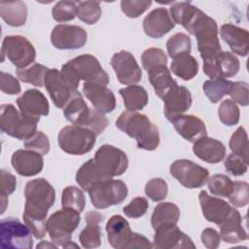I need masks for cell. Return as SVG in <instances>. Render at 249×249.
I'll return each mask as SVG.
<instances>
[{
	"mask_svg": "<svg viewBox=\"0 0 249 249\" xmlns=\"http://www.w3.org/2000/svg\"><path fill=\"white\" fill-rule=\"evenodd\" d=\"M240 68L239 59L230 52H222L217 58L219 77L231 78L235 76Z\"/></svg>",
	"mask_w": 249,
	"mask_h": 249,
	"instance_id": "36",
	"label": "cell"
},
{
	"mask_svg": "<svg viewBox=\"0 0 249 249\" xmlns=\"http://www.w3.org/2000/svg\"><path fill=\"white\" fill-rule=\"evenodd\" d=\"M1 53L3 56L2 61L6 55L18 69L26 68L34 62L36 57V51L33 45L20 35L6 36L2 43Z\"/></svg>",
	"mask_w": 249,
	"mask_h": 249,
	"instance_id": "9",
	"label": "cell"
},
{
	"mask_svg": "<svg viewBox=\"0 0 249 249\" xmlns=\"http://www.w3.org/2000/svg\"><path fill=\"white\" fill-rule=\"evenodd\" d=\"M218 115H219L220 121L224 124L228 126H231L236 124L239 122L240 112L235 102H233L231 99H226L222 101V103L220 104Z\"/></svg>",
	"mask_w": 249,
	"mask_h": 249,
	"instance_id": "43",
	"label": "cell"
},
{
	"mask_svg": "<svg viewBox=\"0 0 249 249\" xmlns=\"http://www.w3.org/2000/svg\"><path fill=\"white\" fill-rule=\"evenodd\" d=\"M86 222H102L103 221V215H101L97 211H89L85 216Z\"/></svg>",
	"mask_w": 249,
	"mask_h": 249,
	"instance_id": "57",
	"label": "cell"
},
{
	"mask_svg": "<svg viewBox=\"0 0 249 249\" xmlns=\"http://www.w3.org/2000/svg\"><path fill=\"white\" fill-rule=\"evenodd\" d=\"M37 124L23 116L13 104H2L0 107V127L9 136L26 140L37 132Z\"/></svg>",
	"mask_w": 249,
	"mask_h": 249,
	"instance_id": "5",
	"label": "cell"
},
{
	"mask_svg": "<svg viewBox=\"0 0 249 249\" xmlns=\"http://www.w3.org/2000/svg\"><path fill=\"white\" fill-rule=\"evenodd\" d=\"M148 72L149 81L153 86L156 94L162 99V97L168 92V90L177 83L171 77L170 70L166 65H158Z\"/></svg>",
	"mask_w": 249,
	"mask_h": 249,
	"instance_id": "29",
	"label": "cell"
},
{
	"mask_svg": "<svg viewBox=\"0 0 249 249\" xmlns=\"http://www.w3.org/2000/svg\"><path fill=\"white\" fill-rule=\"evenodd\" d=\"M198 199L204 218L218 226L222 225L234 209L229 202L219 197L209 196L206 191L199 192Z\"/></svg>",
	"mask_w": 249,
	"mask_h": 249,
	"instance_id": "17",
	"label": "cell"
},
{
	"mask_svg": "<svg viewBox=\"0 0 249 249\" xmlns=\"http://www.w3.org/2000/svg\"><path fill=\"white\" fill-rule=\"evenodd\" d=\"M111 65L119 82L123 85H135L142 78V70L129 52L116 53L111 58Z\"/></svg>",
	"mask_w": 249,
	"mask_h": 249,
	"instance_id": "14",
	"label": "cell"
},
{
	"mask_svg": "<svg viewBox=\"0 0 249 249\" xmlns=\"http://www.w3.org/2000/svg\"><path fill=\"white\" fill-rule=\"evenodd\" d=\"M116 126L135 139L139 149L153 151L160 144V133L157 125L144 114L126 110L116 121Z\"/></svg>",
	"mask_w": 249,
	"mask_h": 249,
	"instance_id": "2",
	"label": "cell"
},
{
	"mask_svg": "<svg viewBox=\"0 0 249 249\" xmlns=\"http://www.w3.org/2000/svg\"><path fill=\"white\" fill-rule=\"evenodd\" d=\"M87 226L80 233L79 240L82 247L89 249L100 246L101 231L99 222H87Z\"/></svg>",
	"mask_w": 249,
	"mask_h": 249,
	"instance_id": "39",
	"label": "cell"
},
{
	"mask_svg": "<svg viewBox=\"0 0 249 249\" xmlns=\"http://www.w3.org/2000/svg\"><path fill=\"white\" fill-rule=\"evenodd\" d=\"M152 5L151 0H139V1H122L121 9L123 13L130 18H138Z\"/></svg>",
	"mask_w": 249,
	"mask_h": 249,
	"instance_id": "49",
	"label": "cell"
},
{
	"mask_svg": "<svg viewBox=\"0 0 249 249\" xmlns=\"http://www.w3.org/2000/svg\"><path fill=\"white\" fill-rule=\"evenodd\" d=\"M201 242L206 248L209 249H215L218 248L221 242V236L220 233L212 229V228H206L203 230L201 233Z\"/></svg>",
	"mask_w": 249,
	"mask_h": 249,
	"instance_id": "55",
	"label": "cell"
},
{
	"mask_svg": "<svg viewBox=\"0 0 249 249\" xmlns=\"http://www.w3.org/2000/svg\"><path fill=\"white\" fill-rule=\"evenodd\" d=\"M221 38L229 45L233 53L246 56L249 51V34L244 28L231 23L223 24L220 28Z\"/></svg>",
	"mask_w": 249,
	"mask_h": 249,
	"instance_id": "24",
	"label": "cell"
},
{
	"mask_svg": "<svg viewBox=\"0 0 249 249\" xmlns=\"http://www.w3.org/2000/svg\"><path fill=\"white\" fill-rule=\"evenodd\" d=\"M61 206L63 208H71L78 212H83L86 206V198L84 193L75 186H68L62 191Z\"/></svg>",
	"mask_w": 249,
	"mask_h": 249,
	"instance_id": "35",
	"label": "cell"
},
{
	"mask_svg": "<svg viewBox=\"0 0 249 249\" xmlns=\"http://www.w3.org/2000/svg\"><path fill=\"white\" fill-rule=\"evenodd\" d=\"M124 99V107L127 111H138L143 109L149 100L146 89L138 85H130L119 90Z\"/></svg>",
	"mask_w": 249,
	"mask_h": 249,
	"instance_id": "30",
	"label": "cell"
},
{
	"mask_svg": "<svg viewBox=\"0 0 249 249\" xmlns=\"http://www.w3.org/2000/svg\"><path fill=\"white\" fill-rule=\"evenodd\" d=\"M1 214H3L6 210V207L8 205V196L9 195L13 194L16 190L17 186V180L16 177L10 173L9 171L2 169L1 170Z\"/></svg>",
	"mask_w": 249,
	"mask_h": 249,
	"instance_id": "46",
	"label": "cell"
},
{
	"mask_svg": "<svg viewBox=\"0 0 249 249\" xmlns=\"http://www.w3.org/2000/svg\"><path fill=\"white\" fill-rule=\"evenodd\" d=\"M229 94L233 102L241 106L249 104V88L246 82H234L231 84Z\"/></svg>",
	"mask_w": 249,
	"mask_h": 249,
	"instance_id": "51",
	"label": "cell"
},
{
	"mask_svg": "<svg viewBox=\"0 0 249 249\" xmlns=\"http://www.w3.org/2000/svg\"><path fill=\"white\" fill-rule=\"evenodd\" d=\"M80 212L63 208L53 213L47 221V231L50 238L58 247H63L71 241L72 233L80 224Z\"/></svg>",
	"mask_w": 249,
	"mask_h": 249,
	"instance_id": "4",
	"label": "cell"
},
{
	"mask_svg": "<svg viewBox=\"0 0 249 249\" xmlns=\"http://www.w3.org/2000/svg\"><path fill=\"white\" fill-rule=\"evenodd\" d=\"M170 69L173 74L184 81L193 79L198 72V63L196 59L189 53L179 54L173 58Z\"/></svg>",
	"mask_w": 249,
	"mask_h": 249,
	"instance_id": "32",
	"label": "cell"
},
{
	"mask_svg": "<svg viewBox=\"0 0 249 249\" xmlns=\"http://www.w3.org/2000/svg\"><path fill=\"white\" fill-rule=\"evenodd\" d=\"M175 26L168 11L165 8H157L151 11L143 20V30L151 38H160Z\"/></svg>",
	"mask_w": 249,
	"mask_h": 249,
	"instance_id": "22",
	"label": "cell"
},
{
	"mask_svg": "<svg viewBox=\"0 0 249 249\" xmlns=\"http://www.w3.org/2000/svg\"><path fill=\"white\" fill-rule=\"evenodd\" d=\"M24 223L33 235L41 239L47 232V215L55 200L53 187L44 178L30 180L24 188Z\"/></svg>",
	"mask_w": 249,
	"mask_h": 249,
	"instance_id": "1",
	"label": "cell"
},
{
	"mask_svg": "<svg viewBox=\"0 0 249 249\" xmlns=\"http://www.w3.org/2000/svg\"><path fill=\"white\" fill-rule=\"evenodd\" d=\"M43 155L31 150H17L11 159L12 166L18 174L24 177L35 176L44 166Z\"/></svg>",
	"mask_w": 249,
	"mask_h": 249,
	"instance_id": "18",
	"label": "cell"
},
{
	"mask_svg": "<svg viewBox=\"0 0 249 249\" xmlns=\"http://www.w3.org/2000/svg\"><path fill=\"white\" fill-rule=\"evenodd\" d=\"M107 125H108V120L104 116V114L96 111L95 109H91V113H90V117L89 120V124L87 125V128L94 132V134L97 136L101 132H103V130L107 127Z\"/></svg>",
	"mask_w": 249,
	"mask_h": 249,
	"instance_id": "54",
	"label": "cell"
},
{
	"mask_svg": "<svg viewBox=\"0 0 249 249\" xmlns=\"http://www.w3.org/2000/svg\"><path fill=\"white\" fill-rule=\"evenodd\" d=\"M44 86L53 104L60 109H63L69 100L78 92V90L73 89L63 80L60 75V71L55 68H49L45 76Z\"/></svg>",
	"mask_w": 249,
	"mask_h": 249,
	"instance_id": "15",
	"label": "cell"
},
{
	"mask_svg": "<svg viewBox=\"0 0 249 249\" xmlns=\"http://www.w3.org/2000/svg\"><path fill=\"white\" fill-rule=\"evenodd\" d=\"M220 236L228 243H237L247 239V233L241 224V215L234 208L230 217L219 226Z\"/></svg>",
	"mask_w": 249,
	"mask_h": 249,
	"instance_id": "27",
	"label": "cell"
},
{
	"mask_svg": "<svg viewBox=\"0 0 249 249\" xmlns=\"http://www.w3.org/2000/svg\"><path fill=\"white\" fill-rule=\"evenodd\" d=\"M32 231L26 224L10 217L2 219L0 223V236L2 248L31 249L33 247Z\"/></svg>",
	"mask_w": 249,
	"mask_h": 249,
	"instance_id": "8",
	"label": "cell"
},
{
	"mask_svg": "<svg viewBox=\"0 0 249 249\" xmlns=\"http://www.w3.org/2000/svg\"><path fill=\"white\" fill-rule=\"evenodd\" d=\"M154 235V247L160 249L196 248L193 240L176 225H162L158 227Z\"/></svg>",
	"mask_w": 249,
	"mask_h": 249,
	"instance_id": "13",
	"label": "cell"
},
{
	"mask_svg": "<svg viewBox=\"0 0 249 249\" xmlns=\"http://www.w3.org/2000/svg\"><path fill=\"white\" fill-rule=\"evenodd\" d=\"M79 80L102 86L109 84V76L100 65L98 59L89 53L81 54L67 62Z\"/></svg>",
	"mask_w": 249,
	"mask_h": 249,
	"instance_id": "11",
	"label": "cell"
},
{
	"mask_svg": "<svg viewBox=\"0 0 249 249\" xmlns=\"http://www.w3.org/2000/svg\"><path fill=\"white\" fill-rule=\"evenodd\" d=\"M230 149L232 154L241 157L248 162V136L245 128L239 126L230 139Z\"/></svg>",
	"mask_w": 249,
	"mask_h": 249,
	"instance_id": "40",
	"label": "cell"
},
{
	"mask_svg": "<svg viewBox=\"0 0 249 249\" xmlns=\"http://www.w3.org/2000/svg\"><path fill=\"white\" fill-rule=\"evenodd\" d=\"M102 11L99 2L96 1H78L77 17L87 24L96 23Z\"/></svg>",
	"mask_w": 249,
	"mask_h": 249,
	"instance_id": "37",
	"label": "cell"
},
{
	"mask_svg": "<svg viewBox=\"0 0 249 249\" xmlns=\"http://www.w3.org/2000/svg\"><path fill=\"white\" fill-rule=\"evenodd\" d=\"M231 84L232 82L223 77H218L213 80H207L203 83V91L212 103H217L225 95L229 94Z\"/></svg>",
	"mask_w": 249,
	"mask_h": 249,
	"instance_id": "33",
	"label": "cell"
},
{
	"mask_svg": "<svg viewBox=\"0 0 249 249\" xmlns=\"http://www.w3.org/2000/svg\"><path fill=\"white\" fill-rule=\"evenodd\" d=\"M170 174L188 189L200 188L209 178V172L206 168L185 159L173 161L170 165Z\"/></svg>",
	"mask_w": 249,
	"mask_h": 249,
	"instance_id": "10",
	"label": "cell"
},
{
	"mask_svg": "<svg viewBox=\"0 0 249 249\" xmlns=\"http://www.w3.org/2000/svg\"><path fill=\"white\" fill-rule=\"evenodd\" d=\"M141 62L144 69L149 71L158 65H166L167 56L161 49L149 48L143 52L141 55Z\"/></svg>",
	"mask_w": 249,
	"mask_h": 249,
	"instance_id": "44",
	"label": "cell"
},
{
	"mask_svg": "<svg viewBox=\"0 0 249 249\" xmlns=\"http://www.w3.org/2000/svg\"><path fill=\"white\" fill-rule=\"evenodd\" d=\"M88 34L86 30L77 25L58 24L53 28L51 42L58 50H77L85 46Z\"/></svg>",
	"mask_w": 249,
	"mask_h": 249,
	"instance_id": "12",
	"label": "cell"
},
{
	"mask_svg": "<svg viewBox=\"0 0 249 249\" xmlns=\"http://www.w3.org/2000/svg\"><path fill=\"white\" fill-rule=\"evenodd\" d=\"M167 184L161 178L151 179L145 186V194L153 201L163 200L167 196Z\"/></svg>",
	"mask_w": 249,
	"mask_h": 249,
	"instance_id": "47",
	"label": "cell"
},
{
	"mask_svg": "<svg viewBox=\"0 0 249 249\" xmlns=\"http://www.w3.org/2000/svg\"><path fill=\"white\" fill-rule=\"evenodd\" d=\"M180 218L179 207L172 202H160L154 209L151 217L153 229L162 225H176Z\"/></svg>",
	"mask_w": 249,
	"mask_h": 249,
	"instance_id": "31",
	"label": "cell"
},
{
	"mask_svg": "<svg viewBox=\"0 0 249 249\" xmlns=\"http://www.w3.org/2000/svg\"><path fill=\"white\" fill-rule=\"evenodd\" d=\"M49 70L48 67L39 63H33L31 66L18 69L17 70V77L19 81L27 84H31L35 87H43L45 82V76L47 71Z\"/></svg>",
	"mask_w": 249,
	"mask_h": 249,
	"instance_id": "34",
	"label": "cell"
},
{
	"mask_svg": "<svg viewBox=\"0 0 249 249\" xmlns=\"http://www.w3.org/2000/svg\"><path fill=\"white\" fill-rule=\"evenodd\" d=\"M168 121L173 124L176 131L189 142L194 143L207 135L204 123L196 116L179 114Z\"/></svg>",
	"mask_w": 249,
	"mask_h": 249,
	"instance_id": "19",
	"label": "cell"
},
{
	"mask_svg": "<svg viewBox=\"0 0 249 249\" xmlns=\"http://www.w3.org/2000/svg\"><path fill=\"white\" fill-rule=\"evenodd\" d=\"M230 202L235 207L246 206L249 202V185L244 181H234L232 190L228 196Z\"/></svg>",
	"mask_w": 249,
	"mask_h": 249,
	"instance_id": "45",
	"label": "cell"
},
{
	"mask_svg": "<svg viewBox=\"0 0 249 249\" xmlns=\"http://www.w3.org/2000/svg\"><path fill=\"white\" fill-rule=\"evenodd\" d=\"M88 193L96 209H105L123 202L127 196L128 191L123 181L109 179L93 184Z\"/></svg>",
	"mask_w": 249,
	"mask_h": 249,
	"instance_id": "7",
	"label": "cell"
},
{
	"mask_svg": "<svg viewBox=\"0 0 249 249\" xmlns=\"http://www.w3.org/2000/svg\"><path fill=\"white\" fill-rule=\"evenodd\" d=\"M107 237L110 245L116 249H129L133 233L128 222L121 215L112 216L106 224Z\"/></svg>",
	"mask_w": 249,
	"mask_h": 249,
	"instance_id": "20",
	"label": "cell"
},
{
	"mask_svg": "<svg viewBox=\"0 0 249 249\" xmlns=\"http://www.w3.org/2000/svg\"><path fill=\"white\" fill-rule=\"evenodd\" d=\"M207 181L208 190L214 196L228 197L232 190L233 182L225 174H214Z\"/></svg>",
	"mask_w": 249,
	"mask_h": 249,
	"instance_id": "41",
	"label": "cell"
},
{
	"mask_svg": "<svg viewBox=\"0 0 249 249\" xmlns=\"http://www.w3.org/2000/svg\"><path fill=\"white\" fill-rule=\"evenodd\" d=\"M77 9L78 2L76 1H59L52 10L53 18L57 22L72 20L77 17Z\"/></svg>",
	"mask_w": 249,
	"mask_h": 249,
	"instance_id": "42",
	"label": "cell"
},
{
	"mask_svg": "<svg viewBox=\"0 0 249 249\" xmlns=\"http://www.w3.org/2000/svg\"><path fill=\"white\" fill-rule=\"evenodd\" d=\"M153 247H154V245L144 235L137 233V232L133 233V237H132L129 249H131V248H153Z\"/></svg>",
	"mask_w": 249,
	"mask_h": 249,
	"instance_id": "56",
	"label": "cell"
},
{
	"mask_svg": "<svg viewBox=\"0 0 249 249\" xmlns=\"http://www.w3.org/2000/svg\"><path fill=\"white\" fill-rule=\"evenodd\" d=\"M91 108L88 106L82 94L78 91L63 108V114L72 124L86 127L89 124Z\"/></svg>",
	"mask_w": 249,
	"mask_h": 249,
	"instance_id": "26",
	"label": "cell"
},
{
	"mask_svg": "<svg viewBox=\"0 0 249 249\" xmlns=\"http://www.w3.org/2000/svg\"><path fill=\"white\" fill-rule=\"evenodd\" d=\"M17 104L23 116L36 122L40 121L41 116H47L50 111L48 99L43 92L36 89L24 91L17 99Z\"/></svg>",
	"mask_w": 249,
	"mask_h": 249,
	"instance_id": "16",
	"label": "cell"
},
{
	"mask_svg": "<svg viewBox=\"0 0 249 249\" xmlns=\"http://www.w3.org/2000/svg\"><path fill=\"white\" fill-rule=\"evenodd\" d=\"M24 147L41 155H47L51 145L48 136L43 131H37L30 138L24 140Z\"/></svg>",
	"mask_w": 249,
	"mask_h": 249,
	"instance_id": "48",
	"label": "cell"
},
{
	"mask_svg": "<svg viewBox=\"0 0 249 249\" xmlns=\"http://www.w3.org/2000/svg\"><path fill=\"white\" fill-rule=\"evenodd\" d=\"M191 38L185 33H176L172 35L166 42V50L171 58L179 54L189 53L192 51Z\"/></svg>",
	"mask_w": 249,
	"mask_h": 249,
	"instance_id": "38",
	"label": "cell"
},
{
	"mask_svg": "<svg viewBox=\"0 0 249 249\" xmlns=\"http://www.w3.org/2000/svg\"><path fill=\"white\" fill-rule=\"evenodd\" d=\"M96 135L89 128L78 125H66L59 130L58 145L62 151L70 155H84L91 151Z\"/></svg>",
	"mask_w": 249,
	"mask_h": 249,
	"instance_id": "6",
	"label": "cell"
},
{
	"mask_svg": "<svg viewBox=\"0 0 249 249\" xmlns=\"http://www.w3.org/2000/svg\"><path fill=\"white\" fill-rule=\"evenodd\" d=\"M148 207V200L143 196H137L134 197L127 205H125L123 208V211L126 217L137 219L147 212Z\"/></svg>",
	"mask_w": 249,
	"mask_h": 249,
	"instance_id": "50",
	"label": "cell"
},
{
	"mask_svg": "<svg viewBox=\"0 0 249 249\" xmlns=\"http://www.w3.org/2000/svg\"><path fill=\"white\" fill-rule=\"evenodd\" d=\"M0 16L10 26H22L27 18V6L23 1L0 2Z\"/></svg>",
	"mask_w": 249,
	"mask_h": 249,
	"instance_id": "28",
	"label": "cell"
},
{
	"mask_svg": "<svg viewBox=\"0 0 249 249\" xmlns=\"http://www.w3.org/2000/svg\"><path fill=\"white\" fill-rule=\"evenodd\" d=\"M38 249L39 248H57L58 246L55 244V243H49V242H47V241H45V240H43L40 244H38L37 246H36Z\"/></svg>",
	"mask_w": 249,
	"mask_h": 249,
	"instance_id": "58",
	"label": "cell"
},
{
	"mask_svg": "<svg viewBox=\"0 0 249 249\" xmlns=\"http://www.w3.org/2000/svg\"><path fill=\"white\" fill-rule=\"evenodd\" d=\"M193 152L203 161L217 163L225 159L226 147L221 141L205 136L194 142Z\"/></svg>",
	"mask_w": 249,
	"mask_h": 249,
	"instance_id": "25",
	"label": "cell"
},
{
	"mask_svg": "<svg viewBox=\"0 0 249 249\" xmlns=\"http://www.w3.org/2000/svg\"><path fill=\"white\" fill-rule=\"evenodd\" d=\"M164 102V116L167 120L172 117L183 114L190 109L192 105V95L190 90L176 83L168 92L162 97Z\"/></svg>",
	"mask_w": 249,
	"mask_h": 249,
	"instance_id": "21",
	"label": "cell"
},
{
	"mask_svg": "<svg viewBox=\"0 0 249 249\" xmlns=\"http://www.w3.org/2000/svg\"><path fill=\"white\" fill-rule=\"evenodd\" d=\"M0 89L7 94H18L20 92V85L17 78L9 73L1 71L0 73Z\"/></svg>",
	"mask_w": 249,
	"mask_h": 249,
	"instance_id": "53",
	"label": "cell"
},
{
	"mask_svg": "<svg viewBox=\"0 0 249 249\" xmlns=\"http://www.w3.org/2000/svg\"><path fill=\"white\" fill-rule=\"evenodd\" d=\"M91 160L101 181L124 174L128 166V159L125 153L109 144L98 148Z\"/></svg>",
	"mask_w": 249,
	"mask_h": 249,
	"instance_id": "3",
	"label": "cell"
},
{
	"mask_svg": "<svg viewBox=\"0 0 249 249\" xmlns=\"http://www.w3.org/2000/svg\"><path fill=\"white\" fill-rule=\"evenodd\" d=\"M224 166L229 173L233 176H241L246 173L248 169V162L245 161L241 157L231 154L228 156L224 162Z\"/></svg>",
	"mask_w": 249,
	"mask_h": 249,
	"instance_id": "52",
	"label": "cell"
},
{
	"mask_svg": "<svg viewBox=\"0 0 249 249\" xmlns=\"http://www.w3.org/2000/svg\"><path fill=\"white\" fill-rule=\"evenodd\" d=\"M83 92L90 101L93 108L102 114L110 113L116 107L115 95L106 86L93 83H84Z\"/></svg>",
	"mask_w": 249,
	"mask_h": 249,
	"instance_id": "23",
	"label": "cell"
}]
</instances>
